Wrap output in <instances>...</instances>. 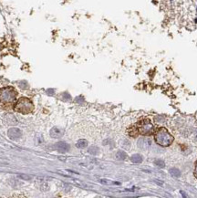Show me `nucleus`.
I'll use <instances>...</instances> for the list:
<instances>
[{
    "label": "nucleus",
    "instance_id": "1",
    "mask_svg": "<svg viewBox=\"0 0 197 198\" xmlns=\"http://www.w3.org/2000/svg\"><path fill=\"white\" fill-rule=\"evenodd\" d=\"M155 142L161 147H168L174 140L173 136L169 132V131L164 127H160L155 130L153 132Z\"/></svg>",
    "mask_w": 197,
    "mask_h": 198
},
{
    "label": "nucleus",
    "instance_id": "2",
    "mask_svg": "<svg viewBox=\"0 0 197 198\" xmlns=\"http://www.w3.org/2000/svg\"><path fill=\"white\" fill-rule=\"evenodd\" d=\"M138 134L143 135V136H149L153 134L155 131V126L154 124L149 120V119H142L139 121L135 125Z\"/></svg>",
    "mask_w": 197,
    "mask_h": 198
},
{
    "label": "nucleus",
    "instance_id": "3",
    "mask_svg": "<svg viewBox=\"0 0 197 198\" xmlns=\"http://www.w3.org/2000/svg\"><path fill=\"white\" fill-rule=\"evenodd\" d=\"M16 111H18L23 114H28L31 113L34 111V105L31 100L27 98H21L17 101L14 107Z\"/></svg>",
    "mask_w": 197,
    "mask_h": 198
},
{
    "label": "nucleus",
    "instance_id": "4",
    "mask_svg": "<svg viewBox=\"0 0 197 198\" xmlns=\"http://www.w3.org/2000/svg\"><path fill=\"white\" fill-rule=\"evenodd\" d=\"M17 98V92L12 87L0 89V101L3 104H11Z\"/></svg>",
    "mask_w": 197,
    "mask_h": 198
},
{
    "label": "nucleus",
    "instance_id": "5",
    "mask_svg": "<svg viewBox=\"0 0 197 198\" xmlns=\"http://www.w3.org/2000/svg\"><path fill=\"white\" fill-rule=\"evenodd\" d=\"M138 146L142 150H148L151 146V141L149 138H141L138 141Z\"/></svg>",
    "mask_w": 197,
    "mask_h": 198
},
{
    "label": "nucleus",
    "instance_id": "6",
    "mask_svg": "<svg viewBox=\"0 0 197 198\" xmlns=\"http://www.w3.org/2000/svg\"><path fill=\"white\" fill-rule=\"evenodd\" d=\"M55 147H56L57 151H59L60 152H62V153L67 152V151L70 150V144L67 143V142H65V141H59V142H57L56 145H55Z\"/></svg>",
    "mask_w": 197,
    "mask_h": 198
},
{
    "label": "nucleus",
    "instance_id": "7",
    "mask_svg": "<svg viewBox=\"0 0 197 198\" xmlns=\"http://www.w3.org/2000/svg\"><path fill=\"white\" fill-rule=\"evenodd\" d=\"M21 131L18 128H10L7 131V135L10 139H17L21 136Z\"/></svg>",
    "mask_w": 197,
    "mask_h": 198
},
{
    "label": "nucleus",
    "instance_id": "8",
    "mask_svg": "<svg viewBox=\"0 0 197 198\" xmlns=\"http://www.w3.org/2000/svg\"><path fill=\"white\" fill-rule=\"evenodd\" d=\"M49 134L52 138H60L62 135L64 134V130L60 128H57V127H54L50 130L49 131Z\"/></svg>",
    "mask_w": 197,
    "mask_h": 198
},
{
    "label": "nucleus",
    "instance_id": "9",
    "mask_svg": "<svg viewBox=\"0 0 197 198\" xmlns=\"http://www.w3.org/2000/svg\"><path fill=\"white\" fill-rule=\"evenodd\" d=\"M5 121L8 124H17V119L15 118V116L13 114H7L6 118H5Z\"/></svg>",
    "mask_w": 197,
    "mask_h": 198
},
{
    "label": "nucleus",
    "instance_id": "10",
    "mask_svg": "<svg viewBox=\"0 0 197 198\" xmlns=\"http://www.w3.org/2000/svg\"><path fill=\"white\" fill-rule=\"evenodd\" d=\"M131 161L133 163H141L142 162V156L141 154L135 153L131 157Z\"/></svg>",
    "mask_w": 197,
    "mask_h": 198
},
{
    "label": "nucleus",
    "instance_id": "11",
    "mask_svg": "<svg viewBox=\"0 0 197 198\" xmlns=\"http://www.w3.org/2000/svg\"><path fill=\"white\" fill-rule=\"evenodd\" d=\"M76 146L79 149H83V148H86L88 146V141L84 139H81V140L78 141V142L76 143Z\"/></svg>",
    "mask_w": 197,
    "mask_h": 198
},
{
    "label": "nucleus",
    "instance_id": "12",
    "mask_svg": "<svg viewBox=\"0 0 197 198\" xmlns=\"http://www.w3.org/2000/svg\"><path fill=\"white\" fill-rule=\"evenodd\" d=\"M116 158L120 161H123L127 158V153L124 151H119L116 153Z\"/></svg>",
    "mask_w": 197,
    "mask_h": 198
},
{
    "label": "nucleus",
    "instance_id": "13",
    "mask_svg": "<svg viewBox=\"0 0 197 198\" xmlns=\"http://www.w3.org/2000/svg\"><path fill=\"white\" fill-rule=\"evenodd\" d=\"M169 173H170V175L173 176V177H180L181 176V172H180V170L179 169H177V168H171L170 170H169Z\"/></svg>",
    "mask_w": 197,
    "mask_h": 198
},
{
    "label": "nucleus",
    "instance_id": "14",
    "mask_svg": "<svg viewBox=\"0 0 197 198\" xmlns=\"http://www.w3.org/2000/svg\"><path fill=\"white\" fill-rule=\"evenodd\" d=\"M89 152L90 153V154H92V155H96V154H98V147H96V146H90L89 148Z\"/></svg>",
    "mask_w": 197,
    "mask_h": 198
},
{
    "label": "nucleus",
    "instance_id": "15",
    "mask_svg": "<svg viewBox=\"0 0 197 198\" xmlns=\"http://www.w3.org/2000/svg\"><path fill=\"white\" fill-rule=\"evenodd\" d=\"M99 182L103 185H120L119 183H114V182H111V181L106 180V179H101V180H99Z\"/></svg>",
    "mask_w": 197,
    "mask_h": 198
},
{
    "label": "nucleus",
    "instance_id": "16",
    "mask_svg": "<svg viewBox=\"0 0 197 198\" xmlns=\"http://www.w3.org/2000/svg\"><path fill=\"white\" fill-rule=\"evenodd\" d=\"M154 163L157 165V166H159V167H161V168H163L164 166H165V163H164V162L163 161H161V159H158V160H155L154 161Z\"/></svg>",
    "mask_w": 197,
    "mask_h": 198
},
{
    "label": "nucleus",
    "instance_id": "17",
    "mask_svg": "<svg viewBox=\"0 0 197 198\" xmlns=\"http://www.w3.org/2000/svg\"><path fill=\"white\" fill-rule=\"evenodd\" d=\"M19 87H20L21 89L25 90V89L27 88V83H26V82H20V83H19Z\"/></svg>",
    "mask_w": 197,
    "mask_h": 198
},
{
    "label": "nucleus",
    "instance_id": "18",
    "mask_svg": "<svg viewBox=\"0 0 197 198\" xmlns=\"http://www.w3.org/2000/svg\"><path fill=\"white\" fill-rule=\"evenodd\" d=\"M18 177H19V178H21V179H23V180H30V179H31V177H30V176H28V175H18Z\"/></svg>",
    "mask_w": 197,
    "mask_h": 198
},
{
    "label": "nucleus",
    "instance_id": "19",
    "mask_svg": "<svg viewBox=\"0 0 197 198\" xmlns=\"http://www.w3.org/2000/svg\"><path fill=\"white\" fill-rule=\"evenodd\" d=\"M63 97H64V98H67L66 100H70V94L67 93V92H65V93L63 94Z\"/></svg>",
    "mask_w": 197,
    "mask_h": 198
},
{
    "label": "nucleus",
    "instance_id": "20",
    "mask_svg": "<svg viewBox=\"0 0 197 198\" xmlns=\"http://www.w3.org/2000/svg\"><path fill=\"white\" fill-rule=\"evenodd\" d=\"M47 92H48V94L53 95V94H54V90H52V89H49V90L47 91Z\"/></svg>",
    "mask_w": 197,
    "mask_h": 198
},
{
    "label": "nucleus",
    "instance_id": "21",
    "mask_svg": "<svg viewBox=\"0 0 197 198\" xmlns=\"http://www.w3.org/2000/svg\"><path fill=\"white\" fill-rule=\"evenodd\" d=\"M194 174H195V178L197 179V163H196V164H195V173H194Z\"/></svg>",
    "mask_w": 197,
    "mask_h": 198
}]
</instances>
